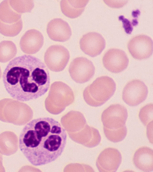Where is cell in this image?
I'll return each instance as SVG.
<instances>
[{
    "instance_id": "6da1fadb",
    "label": "cell",
    "mask_w": 153,
    "mask_h": 172,
    "mask_svg": "<svg viewBox=\"0 0 153 172\" xmlns=\"http://www.w3.org/2000/svg\"><path fill=\"white\" fill-rule=\"evenodd\" d=\"M67 139L65 130L59 122L51 118H39L24 127L19 137V147L32 165L40 166L58 159Z\"/></svg>"
},
{
    "instance_id": "7a4b0ae2",
    "label": "cell",
    "mask_w": 153,
    "mask_h": 172,
    "mask_svg": "<svg viewBox=\"0 0 153 172\" xmlns=\"http://www.w3.org/2000/svg\"><path fill=\"white\" fill-rule=\"evenodd\" d=\"M7 93L21 102L35 99L45 94L49 87L50 78L45 64L33 56L24 55L11 60L2 75Z\"/></svg>"
},
{
    "instance_id": "3957f363",
    "label": "cell",
    "mask_w": 153,
    "mask_h": 172,
    "mask_svg": "<svg viewBox=\"0 0 153 172\" xmlns=\"http://www.w3.org/2000/svg\"><path fill=\"white\" fill-rule=\"evenodd\" d=\"M116 89V85L112 78L107 76H101L85 88L83 92V98L89 105L100 106L112 96Z\"/></svg>"
},
{
    "instance_id": "277c9868",
    "label": "cell",
    "mask_w": 153,
    "mask_h": 172,
    "mask_svg": "<svg viewBox=\"0 0 153 172\" xmlns=\"http://www.w3.org/2000/svg\"><path fill=\"white\" fill-rule=\"evenodd\" d=\"M74 92L67 84L56 81L51 85L45 104L47 110L53 114H57L74 100Z\"/></svg>"
},
{
    "instance_id": "5b68a950",
    "label": "cell",
    "mask_w": 153,
    "mask_h": 172,
    "mask_svg": "<svg viewBox=\"0 0 153 172\" xmlns=\"http://www.w3.org/2000/svg\"><path fill=\"white\" fill-rule=\"evenodd\" d=\"M70 53L65 47L60 45H54L49 47L44 55V61L47 67L51 70L59 72L63 70L69 60Z\"/></svg>"
},
{
    "instance_id": "8992f818",
    "label": "cell",
    "mask_w": 153,
    "mask_h": 172,
    "mask_svg": "<svg viewBox=\"0 0 153 172\" xmlns=\"http://www.w3.org/2000/svg\"><path fill=\"white\" fill-rule=\"evenodd\" d=\"M95 67L90 60L83 57L73 59L69 65V72L75 82L82 84L90 80L93 76Z\"/></svg>"
},
{
    "instance_id": "52a82bcc",
    "label": "cell",
    "mask_w": 153,
    "mask_h": 172,
    "mask_svg": "<svg viewBox=\"0 0 153 172\" xmlns=\"http://www.w3.org/2000/svg\"><path fill=\"white\" fill-rule=\"evenodd\" d=\"M148 94V88L145 84L140 80L134 79L125 85L123 90L122 98L128 105L134 106L144 101Z\"/></svg>"
},
{
    "instance_id": "ba28073f",
    "label": "cell",
    "mask_w": 153,
    "mask_h": 172,
    "mask_svg": "<svg viewBox=\"0 0 153 172\" xmlns=\"http://www.w3.org/2000/svg\"><path fill=\"white\" fill-rule=\"evenodd\" d=\"M127 117L126 108L123 105L115 104L111 105L103 111L101 119L104 127L113 129L125 125Z\"/></svg>"
},
{
    "instance_id": "9c48e42d",
    "label": "cell",
    "mask_w": 153,
    "mask_h": 172,
    "mask_svg": "<svg viewBox=\"0 0 153 172\" xmlns=\"http://www.w3.org/2000/svg\"><path fill=\"white\" fill-rule=\"evenodd\" d=\"M127 47L134 58L142 60L149 58L153 52V41L149 36L144 34L135 36L128 42Z\"/></svg>"
},
{
    "instance_id": "30bf717a",
    "label": "cell",
    "mask_w": 153,
    "mask_h": 172,
    "mask_svg": "<svg viewBox=\"0 0 153 172\" xmlns=\"http://www.w3.org/2000/svg\"><path fill=\"white\" fill-rule=\"evenodd\" d=\"M102 63L105 67L112 73L120 72L127 67L128 59L123 50L117 48L109 49L102 58Z\"/></svg>"
},
{
    "instance_id": "8fae6325",
    "label": "cell",
    "mask_w": 153,
    "mask_h": 172,
    "mask_svg": "<svg viewBox=\"0 0 153 172\" xmlns=\"http://www.w3.org/2000/svg\"><path fill=\"white\" fill-rule=\"evenodd\" d=\"M122 162V156L117 149L108 148L100 153L96 161V166L101 172L116 171Z\"/></svg>"
},
{
    "instance_id": "7c38bea8",
    "label": "cell",
    "mask_w": 153,
    "mask_h": 172,
    "mask_svg": "<svg viewBox=\"0 0 153 172\" xmlns=\"http://www.w3.org/2000/svg\"><path fill=\"white\" fill-rule=\"evenodd\" d=\"M80 49L85 54L92 57L101 53L105 48V41L100 33L94 32L84 35L79 41Z\"/></svg>"
},
{
    "instance_id": "4fadbf2b",
    "label": "cell",
    "mask_w": 153,
    "mask_h": 172,
    "mask_svg": "<svg viewBox=\"0 0 153 172\" xmlns=\"http://www.w3.org/2000/svg\"><path fill=\"white\" fill-rule=\"evenodd\" d=\"M44 37L39 31L32 29L27 31L21 37L20 42L21 50L28 54L36 53L42 47Z\"/></svg>"
},
{
    "instance_id": "5bb4252c",
    "label": "cell",
    "mask_w": 153,
    "mask_h": 172,
    "mask_svg": "<svg viewBox=\"0 0 153 172\" xmlns=\"http://www.w3.org/2000/svg\"><path fill=\"white\" fill-rule=\"evenodd\" d=\"M47 32L52 40L58 42H64L70 38L72 32L68 23L60 18H55L48 23Z\"/></svg>"
},
{
    "instance_id": "9a60e30c",
    "label": "cell",
    "mask_w": 153,
    "mask_h": 172,
    "mask_svg": "<svg viewBox=\"0 0 153 172\" xmlns=\"http://www.w3.org/2000/svg\"><path fill=\"white\" fill-rule=\"evenodd\" d=\"M133 161L135 166L144 172L153 170V150L147 147H141L135 152Z\"/></svg>"
},
{
    "instance_id": "2e32d148",
    "label": "cell",
    "mask_w": 153,
    "mask_h": 172,
    "mask_svg": "<svg viewBox=\"0 0 153 172\" xmlns=\"http://www.w3.org/2000/svg\"><path fill=\"white\" fill-rule=\"evenodd\" d=\"M88 0H63L60 6L62 13L67 17L75 18L80 16L84 10Z\"/></svg>"
},
{
    "instance_id": "e0dca14e",
    "label": "cell",
    "mask_w": 153,
    "mask_h": 172,
    "mask_svg": "<svg viewBox=\"0 0 153 172\" xmlns=\"http://www.w3.org/2000/svg\"><path fill=\"white\" fill-rule=\"evenodd\" d=\"M22 14L15 11L10 6L9 0H4L0 4V21L13 24L21 19Z\"/></svg>"
},
{
    "instance_id": "ac0fdd59",
    "label": "cell",
    "mask_w": 153,
    "mask_h": 172,
    "mask_svg": "<svg viewBox=\"0 0 153 172\" xmlns=\"http://www.w3.org/2000/svg\"><path fill=\"white\" fill-rule=\"evenodd\" d=\"M17 49L12 41H3L0 43V62H7L16 56Z\"/></svg>"
},
{
    "instance_id": "d6986e66",
    "label": "cell",
    "mask_w": 153,
    "mask_h": 172,
    "mask_svg": "<svg viewBox=\"0 0 153 172\" xmlns=\"http://www.w3.org/2000/svg\"><path fill=\"white\" fill-rule=\"evenodd\" d=\"M23 27L22 19L18 22L13 24H7L0 21V33L4 36L14 37L18 35Z\"/></svg>"
},
{
    "instance_id": "ffe728a7",
    "label": "cell",
    "mask_w": 153,
    "mask_h": 172,
    "mask_svg": "<svg viewBox=\"0 0 153 172\" xmlns=\"http://www.w3.org/2000/svg\"><path fill=\"white\" fill-rule=\"evenodd\" d=\"M104 132L106 138L114 142L122 141L125 138L127 133L125 125L117 129H109L103 127Z\"/></svg>"
},
{
    "instance_id": "44dd1931",
    "label": "cell",
    "mask_w": 153,
    "mask_h": 172,
    "mask_svg": "<svg viewBox=\"0 0 153 172\" xmlns=\"http://www.w3.org/2000/svg\"><path fill=\"white\" fill-rule=\"evenodd\" d=\"M9 2L15 11L21 14L30 12L34 6L33 0H9Z\"/></svg>"
},
{
    "instance_id": "7402d4cb",
    "label": "cell",
    "mask_w": 153,
    "mask_h": 172,
    "mask_svg": "<svg viewBox=\"0 0 153 172\" xmlns=\"http://www.w3.org/2000/svg\"><path fill=\"white\" fill-rule=\"evenodd\" d=\"M139 116L140 121L145 126L153 122V104H148L142 107L140 111Z\"/></svg>"
},
{
    "instance_id": "603a6c76",
    "label": "cell",
    "mask_w": 153,
    "mask_h": 172,
    "mask_svg": "<svg viewBox=\"0 0 153 172\" xmlns=\"http://www.w3.org/2000/svg\"><path fill=\"white\" fill-rule=\"evenodd\" d=\"M1 73H1V69L0 66V79L1 76Z\"/></svg>"
}]
</instances>
